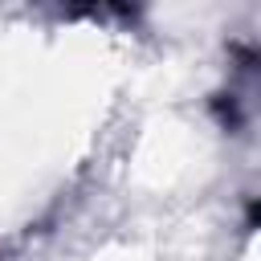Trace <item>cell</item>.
<instances>
[{
  "mask_svg": "<svg viewBox=\"0 0 261 261\" xmlns=\"http://www.w3.org/2000/svg\"><path fill=\"white\" fill-rule=\"evenodd\" d=\"M45 4H53L61 16H73V20H82V16H90V20H135V12H139V0H45Z\"/></svg>",
  "mask_w": 261,
  "mask_h": 261,
  "instance_id": "cell-1",
  "label": "cell"
}]
</instances>
